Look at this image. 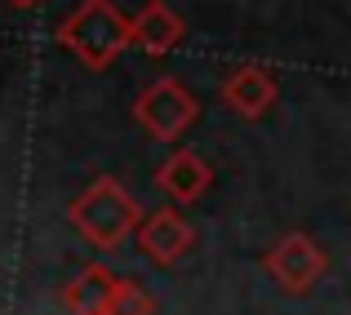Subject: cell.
<instances>
[{
  "instance_id": "cell-1",
  "label": "cell",
  "mask_w": 351,
  "mask_h": 315,
  "mask_svg": "<svg viewBox=\"0 0 351 315\" xmlns=\"http://www.w3.org/2000/svg\"><path fill=\"white\" fill-rule=\"evenodd\" d=\"M53 40L89 71L116 67V58L129 49V18L116 9V0H80L58 23Z\"/></svg>"
},
{
  "instance_id": "cell-2",
  "label": "cell",
  "mask_w": 351,
  "mask_h": 315,
  "mask_svg": "<svg viewBox=\"0 0 351 315\" xmlns=\"http://www.w3.org/2000/svg\"><path fill=\"white\" fill-rule=\"evenodd\" d=\"M138 218H143L138 200L129 196L125 182L112 178V173L94 178V182H89V187L67 205V222H71V227H76L94 249H103V253H112V249H120L129 236H134Z\"/></svg>"
},
{
  "instance_id": "cell-3",
  "label": "cell",
  "mask_w": 351,
  "mask_h": 315,
  "mask_svg": "<svg viewBox=\"0 0 351 315\" xmlns=\"http://www.w3.org/2000/svg\"><path fill=\"white\" fill-rule=\"evenodd\" d=\"M263 271L289 298H307L311 289H320V280L329 275V253L302 231H289L276 244L263 249Z\"/></svg>"
},
{
  "instance_id": "cell-4",
  "label": "cell",
  "mask_w": 351,
  "mask_h": 315,
  "mask_svg": "<svg viewBox=\"0 0 351 315\" xmlns=\"http://www.w3.org/2000/svg\"><path fill=\"white\" fill-rule=\"evenodd\" d=\"M134 120L156 142H178L200 120V98L191 94L178 76H156L152 85L134 98Z\"/></svg>"
},
{
  "instance_id": "cell-5",
  "label": "cell",
  "mask_w": 351,
  "mask_h": 315,
  "mask_svg": "<svg viewBox=\"0 0 351 315\" xmlns=\"http://www.w3.org/2000/svg\"><path fill=\"white\" fill-rule=\"evenodd\" d=\"M134 236H138L143 257L156 262V266H173V262H182V257L196 249V227H191L182 213H173V205L143 213L138 227H134Z\"/></svg>"
},
{
  "instance_id": "cell-6",
  "label": "cell",
  "mask_w": 351,
  "mask_h": 315,
  "mask_svg": "<svg viewBox=\"0 0 351 315\" xmlns=\"http://www.w3.org/2000/svg\"><path fill=\"white\" fill-rule=\"evenodd\" d=\"M218 98H223V107L240 120H263L267 111L280 103V80H276L263 62H240V67H232L223 76Z\"/></svg>"
},
{
  "instance_id": "cell-7",
  "label": "cell",
  "mask_w": 351,
  "mask_h": 315,
  "mask_svg": "<svg viewBox=\"0 0 351 315\" xmlns=\"http://www.w3.org/2000/svg\"><path fill=\"white\" fill-rule=\"evenodd\" d=\"M152 187L160 191L169 205H196V200L205 196L209 187H214V169H209V160H205L200 151L178 147L173 155H165V160H160Z\"/></svg>"
},
{
  "instance_id": "cell-8",
  "label": "cell",
  "mask_w": 351,
  "mask_h": 315,
  "mask_svg": "<svg viewBox=\"0 0 351 315\" xmlns=\"http://www.w3.org/2000/svg\"><path fill=\"white\" fill-rule=\"evenodd\" d=\"M187 40V23L173 14L165 0H147L134 18H129V49L147 53V58H165Z\"/></svg>"
},
{
  "instance_id": "cell-9",
  "label": "cell",
  "mask_w": 351,
  "mask_h": 315,
  "mask_svg": "<svg viewBox=\"0 0 351 315\" xmlns=\"http://www.w3.org/2000/svg\"><path fill=\"white\" fill-rule=\"evenodd\" d=\"M112 284H116V271L107 262H85L62 289V307H67V315H103Z\"/></svg>"
},
{
  "instance_id": "cell-10",
  "label": "cell",
  "mask_w": 351,
  "mask_h": 315,
  "mask_svg": "<svg viewBox=\"0 0 351 315\" xmlns=\"http://www.w3.org/2000/svg\"><path fill=\"white\" fill-rule=\"evenodd\" d=\"M156 298L143 289L138 280H129V275H116L112 284V298H107V311L103 315H156Z\"/></svg>"
},
{
  "instance_id": "cell-11",
  "label": "cell",
  "mask_w": 351,
  "mask_h": 315,
  "mask_svg": "<svg viewBox=\"0 0 351 315\" xmlns=\"http://www.w3.org/2000/svg\"><path fill=\"white\" fill-rule=\"evenodd\" d=\"M14 9H36V5H45V0H9Z\"/></svg>"
}]
</instances>
